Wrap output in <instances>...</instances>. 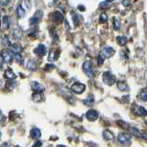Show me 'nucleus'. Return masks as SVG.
I'll use <instances>...</instances> for the list:
<instances>
[{
    "instance_id": "nucleus-33",
    "label": "nucleus",
    "mask_w": 147,
    "mask_h": 147,
    "mask_svg": "<svg viewBox=\"0 0 147 147\" xmlns=\"http://www.w3.org/2000/svg\"><path fill=\"white\" fill-rule=\"evenodd\" d=\"M0 147H10V145L7 144H3L1 146H0Z\"/></svg>"
},
{
    "instance_id": "nucleus-19",
    "label": "nucleus",
    "mask_w": 147,
    "mask_h": 147,
    "mask_svg": "<svg viewBox=\"0 0 147 147\" xmlns=\"http://www.w3.org/2000/svg\"><path fill=\"white\" fill-rule=\"evenodd\" d=\"M117 42L119 46H124L127 43V39L124 36H118L117 37Z\"/></svg>"
},
{
    "instance_id": "nucleus-1",
    "label": "nucleus",
    "mask_w": 147,
    "mask_h": 147,
    "mask_svg": "<svg viewBox=\"0 0 147 147\" xmlns=\"http://www.w3.org/2000/svg\"><path fill=\"white\" fill-rule=\"evenodd\" d=\"M1 58L6 63H11L13 61V55L11 51H8L7 49H3L1 51Z\"/></svg>"
},
{
    "instance_id": "nucleus-32",
    "label": "nucleus",
    "mask_w": 147,
    "mask_h": 147,
    "mask_svg": "<svg viewBox=\"0 0 147 147\" xmlns=\"http://www.w3.org/2000/svg\"><path fill=\"white\" fill-rule=\"evenodd\" d=\"M34 144H35V145H33L32 147H40V146H41V142H40V141H37Z\"/></svg>"
},
{
    "instance_id": "nucleus-34",
    "label": "nucleus",
    "mask_w": 147,
    "mask_h": 147,
    "mask_svg": "<svg viewBox=\"0 0 147 147\" xmlns=\"http://www.w3.org/2000/svg\"><path fill=\"white\" fill-rule=\"evenodd\" d=\"M142 137H144V139L147 140V133H144V134H142Z\"/></svg>"
},
{
    "instance_id": "nucleus-5",
    "label": "nucleus",
    "mask_w": 147,
    "mask_h": 147,
    "mask_svg": "<svg viewBox=\"0 0 147 147\" xmlns=\"http://www.w3.org/2000/svg\"><path fill=\"white\" fill-rule=\"evenodd\" d=\"M131 134H129V133L122 132L118 135V141L122 144H127L131 142Z\"/></svg>"
},
{
    "instance_id": "nucleus-18",
    "label": "nucleus",
    "mask_w": 147,
    "mask_h": 147,
    "mask_svg": "<svg viewBox=\"0 0 147 147\" xmlns=\"http://www.w3.org/2000/svg\"><path fill=\"white\" fill-rule=\"evenodd\" d=\"M27 68L29 69V70L34 71V70H36V68H37V64H36V63L34 61L30 60V61L27 63Z\"/></svg>"
},
{
    "instance_id": "nucleus-22",
    "label": "nucleus",
    "mask_w": 147,
    "mask_h": 147,
    "mask_svg": "<svg viewBox=\"0 0 147 147\" xmlns=\"http://www.w3.org/2000/svg\"><path fill=\"white\" fill-rule=\"evenodd\" d=\"M1 42L4 46H10V41H9V39H8V37L7 35H3L1 36Z\"/></svg>"
},
{
    "instance_id": "nucleus-3",
    "label": "nucleus",
    "mask_w": 147,
    "mask_h": 147,
    "mask_svg": "<svg viewBox=\"0 0 147 147\" xmlns=\"http://www.w3.org/2000/svg\"><path fill=\"white\" fill-rule=\"evenodd\" d=\"M103 81L106 85H109V86H112L116 79H115V77L113 75H111L109 72H106L103 74Z\"/></svg>"
},
{
    "instance_id": "nucleus-11",
    "label": "nucleus",
    "mask_w": 147,
    "mask_h": 147,
    "mask_svg": "<svg viewBox=\"0 0 147 147\" xmlns=\"http://www.w3.org/2000/svg\"><path fill=\"white\" fill-rule=\"evenodd\" d=\"M30 135L31 138H33V139H39V138L41 136V132L38 128H33L30 130Z\"/></svg>"
},
{
    "instance_id": "nucleus-26",
    "label": "nucleus",
    "mask_w": 147,
    "mask_h": 147,
    "mask_svg": "<svg viewBox=\"0 0 147 147\" xmlns=\"http://www.w3.org/2000/svg\"><path fill=\"white\" fill-rule=\"evenodd\" d=\"M99 20L101 22H106L108 20V16H107V14H105V13H102L100 15V18H99Z\"/></svg>"
},
{
    "instance_id": "nucleus-35",
    "label": "nucleus",
    "mask_w": 147,
    "mask_h": 147,
    "mask_svg": "<svg viewBox=\"0 0 147 147\" xmlns=\"http://www.w3.org/2000/svg\"><path fill=\"white\" fill-rule=\"evenodd\" d=\"M108 3H110V2H112V1H114V0H106Z\"/></svg>"
},
{
    "instance_id": "nucleus-15",
    "label": "nucleus",
    "mask_w": 147,
    "mask_h": 147,
    "mask_svg": "<svg viewBox=\"0 0 147 147\" xmlns=\"http://www.w3.org/2000/svg\"><path fill=\"white\" fill-rule=\"evenodd\" d=\"M16 12H17V15H18V17L20 18H23V17L25 16V14H26V11H25L24 7H22V5H18V7H17V10H16Z\"/></svg>"
},
{
    "instance_id": "nucleus-10",
    "label": "nucleus",
    "mask_w": 147,
    "mask_h": 147,
    "mask_svg": "<svg viewBox=\"0 0 147 147\" xmlns=\"http://www.w3.org/2000/svg\"><path fill=\"white\" fill-rule=\"evenodd\" d=\"M35 53H37L39 56H44L46 54V47L43 44H39L37 46V48L34 50Z\"/></svg>"
},
{
    "instance_id": "nucleus-30",
    "label": "nucleus",
    "mask_w": 147,
    "mask_h": 147,
    "mask_svg": "<svg viewBox=\"0 0 147 147\" xmlns=\"http://www.w3.org/2000/svg\"><path fill=\"white\" fill-rule=\"evenodd\" d=\"M130 4H131V1H130V0H124V1L122 2V5H123L124 7L130 6Z\"/></svg>"
},
{
    "instance_id": "nucleus-29",
    "label": "nucleus",
    "mask_w": 147,
    "mask_h": 147,
    "mask_svg": "<svg viewBox=\"0 0 147 147\" xmlns=\"http://www.w3.org/2000/svg\"><path fill=\"white\" fill-rule=\"evenodd\" d=\"M10 0H0V5L1 6H7V5L9 3Z\"/></svg>"
},
{
    "instance_id": "nucleus-4",
    "label": "nucleus",
    "mask_w": 147,
    "mask_h": 147,
    "mask_svg": "<svg viewBox=\"0 0 147 147\" xmlns=\"http://www.w3.org/2000/svg\"><path fill=\"white\" fill-rule=\"evenodd\" d=\"M83 70H84L85 74L88 76V77H92L94 76V71H93V68H92V65L90 62L86 61L83 63Z\"/></svg>"
},
{
    "instance_id": "nucleus-17",
    "label": "nucleus",
    "mask_w": 147,
    "mask_h": 147,
    "mask_svg": "<svg viewBox=\"0 0 147 147\" xmlns=\"http://www.w3.org/2000/svg\"><path fill=\"white\" fill-rule=\"evenodd\" d=\"M10 51L12 53H20L22 51V47L18 43H14L10 46Z\"/></svg>"
},
{
    "instance_id": "nucleus-31",
    "label": "nucleus",
    "mask_w": 147,
    "mask_h": 147,
    "mask_svg": "<svg viewBox=\"0 0 147 147\" xmlns=\"http://www.w3.org/2000/svg\"><path fill=\"white\" fill-rule=\"evenodd\" d=\"M141 98H142V99H144V100L147 101V93H142Z\"/></svg>"
},
{
    "instance_id": "nucleus-25",
    "label": "nucleus",
    "mask_w": 147,
    "mask_h": 147,
    "mask_svg": "<svg viewBox=\"0 0 147 147\" xmlns=\"http://www.w3.org/2000/svg\"><path fill=\"white\" fill-rule=\"evenodd\" d=\"M112 21H113V27H114V29L118 30L119 29V20H118V18H114Z\"/></svg>"
},
{
    "instance_id": "nucleus-6",
    "label": "nucleus",
    "mask_w": 147,
    "mask_h": 147,
    "mask_svg": "<svg viewBox=\"0 0 147 147\" xmlns=\"http://www.w3.org/2000/svg\"><path fill=\"white\" fill-rule=\"evenodd\" d=\"M86 117L87 119H88V121H95L96 119H98V113L94 109H89L88 111L86 112Z\"/></svg>"
},
{
    "instance_id": "nucleus-16",
    "label": "nucleus",
    "mask_w": 147,
    "mask_h": 147,
    "mask_svg": "<svg viewBox=\"0 0 147 147\" xmlns=\"http://www.w3.org/2000/svg\"><path fill=\"white\" fill-rule=\"evenodd\" d=\"M63 14L59 11H55L53 13V20L57 23H60L61 21H63Z\"/></svg>"
},
{
    "instance_id": "nucleus-13",
    "label": "nucleus",
    "mask_w": 147,
    "mask_h": 147,
    "mask_svg": "<svg viewBox=\"0 0 147 147\" xmlns=\"http://www.w3.org/2000/svg\"><path fill=\"white\" fill-rule=\"evenodd\" d=\"M5 77L7 78V79H9V80H13L16 78V75L15 73H14L11 69H7L6 71H5Z\"/></svg>"
},
{
    "instance_id": "nucleus-8",
    "label": "nucleus",
    "mask_w": 147,
    "mask_h": 147,
    "mask_svg": "<svg viewBox=\"0 0 147 147\" xmlns=\"http://www.w3.org/2000/svg\"><path fill=\"white\" fill-rule=\"evenodd\" d=\"M9 26H10V22H9V18L7 16H4L2 18L1 20V25H0V29L2 30H7L9 29Z\"/></svg>"
},
{
    "instance_id": "nucleus-12",
    "label": "nucleus",
    "mask_w": 147,
    "mask_h": 147,
    "mask_svg": "<svg viewBox=\"0 0 147 147\" xmlns=\"http://www.w3.org/2000/svg\"><path fill=\"white\" fill-rule=\"evenodd\" d=\"M12 35H13V38L15 40H20L23 36V31L20 29V28H17V29L13 30Z\"/></svg>"
},
{
    "instance_id": "nucleus-20",
    "label": "nucleus",
    "mask_w": 147,
    "mask_h": 147,
    "mask_svg": "<svg viewBox=\"0 0 147 147\" xmlns=\"http://www.w3.org/2000/svg\"><path fill=\"white\" fill-rule=\"evenodd\" d=\"M117 86H118V88L119 90H121V91H125L128 89V86L125 82H122V81H119L117 83Z\"/></svg>"
},
{
    "instance_id": "nucleus-2",
    "label": "nucleus",
    "mask_w": 147,
    "mask_h": 147,
    "mask_svg": "<svg viewBox=\"0 0 147 147\" xmlns=\"http://www.w3.org/2000/svg\"><path fill=\"white\" fill-rule=\"evenodd\" d=\"M71 90L76 94H82L86 90V86L82 83H75L72 85Z\"/></svg>"
},
{
    "instance_id": "nucleus-14",
    "label": "nucleus",
    "mask_w": 147,
    "mask_h": 147,
    "mask_svg": "<svg viewBox=\"0 0 147 147\" xmlns=\"http://www.w3.org/2000/svg\"><path fill=\"white\" fill-rule=\"evenodd\" d=\"M103 137H104V139L105 140H107V141H111L114 139V134L113 133L110 131L109 130H105L103 131Z\"/></svg>"
},
{
    "instance_id": "nucleus-24",
    "label": "nucleus",
    "mask_w": 147,
    "mask_h": 147,
    "mask_svg": "<svg viewBox=\"0 0 147 147\" xmlns=\"http://www.w3.org/2000/svg\"><path fill=\"white\" fill-rule=\"evenodd\" d=\"M12 55H13V58H15L17 61H18V62H21L22 61L23 58H22V55H21L20 53H12Z\"/></svg>"
},
{
    "instance_id": "nucleus-21",
    "label": "nucleus",
    "mask_w": 147,
    "mask_h": 147,
    "mask_svg": "<svg viewBox=\"0 0 147 147\" xmlns=\"http://www.w3.org/2000/svg\"><path fill=\"white\" fill-rule=\"evenodd\" d=\"M40 17H37V15L35 14V15L32 17L30 20V26H35V25H37L39 23V21H40Z\"/></svg>"
},
{
    "instance_id": "nucleus-7",
    "label": "nucleus",
    "mask_w": 147,
    "mask_h": 147,
    "mask_svg": "<svg viewBox=\"0 0 147 147\" xmlns=\"http://www.w3.org/2000/svg\"><path fill=\"white\" fill-rule=\"evenodd\" d=\"M30 86H31L32 90H33L34 92H39V93H40V92L44 90V86L41 85L40 83L36 82V81H32L30 83Z\"/></svg>"
},
{
    "instance_id": "nucleus-27",
    "label": "nucleus",
    "mask_w": 147,
    "mask_h": 147,
    "mask_svg": "<svg viewBox=\"0 0 147 147\" xmlns=\"http://www.w3.org/2000/svg\"><path fill=\"white\" fill-rule=\"evenodd\" d=\"M73 20H74V23H75V26H77L78 24H79V18H78L77 15H74Z\"/></svg>"
},
{
    "instance_id": "nucleus-23",
    "label": "nucleus",
    "mask_w": 147,
    "mask_h": 147,
    "mask_svg": "<svg viewBox=\"0 0 147 147\" xmlns=\"http://www.w3.org/2000/svg\"><path fill=\"white\" fill-rule=\"evenodd\" d=\"M32 99H33V101H35V102H40L41 99H42V96H41L40 93H39V92H35V93L32 95Z\"/></svg>"
},
{
    "instance_id": "nucleus-28",
    "label": "nucleus",
    "mask_w": 147,
    "mask_h": 147,
    "mask_svg": "<svg viewBox=\"0 0 147 147\" xmlns=\"http://www.w3.org/2000/svg\"><path fill=\"white\" fill-rule=\"evenodd\" d=\"M98 64H99V65H101V64H103V63H104V57H103V55H102V54L98 55Z\"/></svg>"
},
{
    "instance_id": "nucleus-9",
    "label": "nucleus",
    "mask_w": 147,
    "mask_h": 147,
    "mask_svg": "<svg viewBox=\"0 0 147 147\" xmlns=\"http://www.w3.org/2000/svg\"><path fill=\"white\" fill-rule=\"evenodd\" d=\"M114 54H115V50L112 47H110V46H106V47L104 48L103 55L105 57L110 58V57H112Z\"/></svg>"
}]
</instances>
